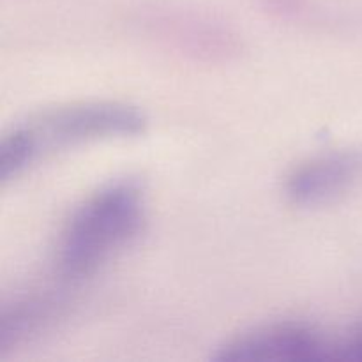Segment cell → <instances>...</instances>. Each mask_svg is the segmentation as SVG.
<instances>
[{
    "label": "cell",
    "mask_w": 362,
    "mask_h": 362,
    "mask_svg": "<svg viewBox=\"0 0 362 362\" xmlns=\"http://www.w3.org/2000/svg\"><path fill=\"white\" fill-rule=\"evenodd\" d=\"M147 117L124 103H74L28 117L11 127L0 144V180L20 177L39 159L78 145L134 136L145 131Z\"/></svg>",
    "instance_id": "obj_1"
},
{
    "label": "cell",
    "mask_w": 362,
    "mask_h": 362,
    "mask_svg": "<svg viewBox=\"0 0 362 362\" xmlns=\"http://www.w3.org/2000/svg\"><path fill=\"white\" fill-rule=\"evenodd\" d=\"M145 223L144 191L134 180L101 187L74 209L57 246L59 272L67 279L90 276L138 237Z\"/></svg>",
    "instance_id": "obj_2"
},
{
    "label": "cell",
    "mask_w": 362,
    "mask_h": 362,
    "mask_svg": "<svg viewBox=\"0 0 362 362\" xmlns=\"http://www.w3.org/2000/svg\"><path fill=\"white\" fill-rule=\"evenodd\" d=\"M212 359L219 362L336 361V339L303 322H276L228 339Z\"/></svg>",
    "instance_id": "obj_3"
},
{
    "label": "cell",
    "mask_w": 362,
    "mask_h": 362,
    "mask_svg": "<svg viewBox=\"0 0 362 362\" xmlns=\"http://www.w3.org/2000/svg\"><path fill=\"white\" fill-rule=\"evenodd\" d=\"M362 182V148H341L308 159L286 177L290 202L303 207L331 204Z\"/></svg>",
    "instance_id": "obj_4"
},
{
    "label": "cell",
    "mask_w": 362,
    "mask_h": 362,
    "mask_svg": "<svg viewBox=\"0 0 362 362\" xmlns=\"http://www.w3.org/2000/svg\"><path fill=\"white\" fill-rule=\"evenodd\" d=\"M336 361L362 362V324L336 339Z\"/></svg>",
    "instance_id": "obj_5"
}]
</instances>
